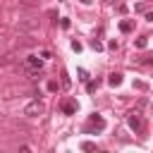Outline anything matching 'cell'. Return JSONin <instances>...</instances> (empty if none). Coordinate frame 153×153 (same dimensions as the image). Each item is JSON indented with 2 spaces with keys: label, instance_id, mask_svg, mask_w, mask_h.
I'll return each instance as SVG.
<instances>
[{
  "label": "cell",
  "instance_id": "6da1fadb",
  "mask_svg": "<svg viewBox=\"0 0 153 153\" xmlns=\"http://www.w3.org/2000/svg\"><path fill=\"white\" fill-rule=\"evenodd\" d=\"M103 129H105V120H103L98 112H93V115L88 117L86 127H84V134H93V131H103Z\"/></svg>",
  "mask_w": 153,
  "mask_h": 153
},
{
  "label": "cell",
  "instance_id": "7a4b0ae2",
  "mask_svg": "<svg viewBox=\"0 0 153 153\" xmlns=\"http://www.w3.org/2000/svg\"><path fill=\"white\" fill-rule=\"evenodd\" d=\"M24 65H26V69H29L33 76H38V72H41V67H43V57H38V55H26Z\"/></svg>",
  "mask_w": 153,
  "mask_h": 153
},
{
  "label": "cell",
  "instance_id": "3957f363",
  "mask_svg": "<svg viewBox=\"0 0 153 153\" xmlns=\"http://www.w3.org/2000/svg\"><path fill=\"white\" fill-rule=\"evenodd\" d=\"M43 112H45V105H43L41 100H31V103L24 108V115H26V117H41Z\"/></svg>",
  "mask_w": 153,
  "mask_h": 153
},
{
  "label": "cell",
  "instance_id": "277c9868",
  "mask_svg": "<svg viewBox=\"0 0 153 153\" xmlns=\"http://www.w3.org/2000/svg\"><path fill=\"white\" fill-rule=\"evenodd\" d=\"M17 29L19 31H36L38 29V19H19L17 22Z\"/></svg>",
  "mask_w": 153,
  "mask_h": 153
},
{
  "label": "cell",
  "instance_id": "5b68a950",
  "mask_svg": "<svg viewBox=\"0 0 153 153\" xmlns=\"http://www.w3.org/2000/svg\"><path fill=\"white\" fill-rule=\"evenodd\" d=\"M127 124H129V129H131V131H139V129H141V115H139V112H129Z\"/></svg>",
  "mask_w": 153,
  "mask_h": 153
},
{
  "label": "cell",
  "instance_id": "8992f818",
  "mask_svg": "<svg viewBox=\"0 0 153 153\" xmlns=\"http://www.w3.org/2000/svg\"><path fill=\"white\" fill-rule=\"evenodd\" d=\"M76 100L74 98H67V100H62V112L65 115H76Z\"/></svg>",
  "mask_w": 153,
  "mask_h": 153
},
{
  "label": "cell",
  "instance_id": "52a82bcc",
  "mask_svg": "<svg viewBox=\"0 0 153 153\" xmlns=\"http://www.w3.org/2000/svg\"><path fill=\"white\" fill-rule=\"evenodd\" d=\"M108 84H110V86H120V84H122V74H120V72H112V74L108 76Z\"/></svg>",
  "mask_w": 153,
  "mask_h": 153
},
{
  "label": "cell",
  "instance_id": "ba28073f",
  "mask_svg": "<svg viewBox=\"0 0 153 153\" xmlns=\"http://www.w3.org/2000/svg\"><path fill=\"white\" fill-rule=\"evenodd\" d=\"M131 29H134V24H131L129 19H124V22H120V31H122V33H129Z\"/></svg>",
  "mask_w": 153,
  "mask_h": 153
},
{
  "label": "cell",
  "instance_id": "9c48e42d",
  "mask_svg": "<svg viewBox=\"0 0 153 153\" xmlns=\"http://www.w3.org/2000/svg\"><path fill=\"white\" fill-rule=\"evenodd\" d=\"M81 151H96V143L93 141H84L81 143Z\"/></svg>",
  "mask_w": 153,
  "mask_h": 153
},
{
  "label": "cell",
  "instance_id": "30bf717a",
  "mask_svg": "<svg viewBox=\"0 0 153 153\" xmlns=\"http://www.w3.org/2000/svg\"><path fill=\"white\" fill-rule=\"evenodd\" d=\"M69 84H72L69 74H67V72H62V86H65V88H69Z\"/></svg>",
  "mask_w": 153,
  "mask_h": 153
},
{
  "label": "cell",
  "instance_id": "8fae6325",
  "mask_svg": "<svg viewBox=\"0 0 153 153\" xmlns=\"http://www.w3.org/2000/svg\"><path fill=\"white\" fill-rule=\"evenodd\" d=\"M96 88H98V81H86V91L88 93H93Z\"/></svg>",
  "mask_w": 153,
  "mask_h": 153
},
{
  "label": "cell",
  "instance_id": "7c38bea8",
  "mask_svg": "<svg viewBox=\"0 0 153 153\" xmlns=\"http://www.w3.org/2000/svg\"><path fill=\"white\" fill-rule=\"evenodd\" d=\"M148 45V41H146V36L143 38H136V48H146Z\"/></svg>",
  "mask_w": 153,
  "mask_h": 153
},
{
  "label": "cell",
  "instance_id": "4fadbf2b",
  "mask_svg": "<svg viewBox=\"0 0 153 153\" xmlns=\"http://www.w3.org/2000/svg\"><path fill=\"white\" fill-rule=\"evenodd\" d=\"M91 48H93V50H103V43H100V41H96V38H93V41H91Z\"/></svg>",
  "mask_w": 153,
  "mask_h": 153
},
{
  "label": "cell",
  "instance_id": "5bb4252c",
  "mask_svg": "<svg viewBox=\"0 0 153 153\" xmlns=\"http://www.w3.org/2000/svg\"><path fill=\"white\" fill-rule=\"evenodd\" d=\"M79 79H81V81H88V72H86V69H79Z\"/></svg>",
  "mask_w": 153,
  "mask_h": 153
},
{
  "label": "cell",
  "instance_id": "9a60e30c",
  "mask_svg": "<svg viewBox=\"0 0 153 153\" xmlns=\"http://www.w3.org/2000/svg\"><path fill=\"white\" fill-rule=\"evenodd\" d=\"M72 50H76V53H79V50H81V43H79V41H72Z\"/></svg>",
  "mask_w": 153,
  "mask_h": 153
},
{
  "label": "cell",
  "instance_id": "2e32d148",
  "mask_svg": "<svg viewBox=\"0 0 153 153\" xmlns=\"http://www.w3.org/2000/svg\"><path fill=\"white\" fill-rule=\"evenodd\" d=\"M41 57H43V60H48V57H50V50H45V48H41Z\"/></svg>",
  "mask_w": 153,
  "mask_h": 153
},
{
  "label": "cell",
  "instance_id": "e0dca14e",
  "mask_svg": "<svg viewBox=\"0 0 153 153\" xmlns=\"http://www.w3.org/2000/svg\"><path fill=\"white\" fill-rule=\"evenodd\" d=\"M48 91H57V81H48Z\"/></svg>",
  "mask_w": 153,
  "mask_h": 153
},
{
  "label": "cell",
  "instance_id": "ac0fdd59",
  "mask_svg": "<svg viewBox=\"0 0 153 153\" xmlns=\"http://www.w3.org/2000/svg\"><path fill=\"white\" fill-rule=\"evenodd\" d=\"M22 5H36V2H41V0H19Z\"/></svg>",
  "mask_w": 153,
  "mask_h": 153
},
{
  "label": "cell",
  "instance_id": "d6986e66",
  "mask_svg": "<svg viewBox=\"0 0 153 153\" xmlns=\"http://www.w3.org/2000/svg\"><path fill=\"white\" fill-rule=\"evenodd\" d=\"M79 2H84V5H88V2H91V0H79Z\"/></svg>",
  "mask_w": 153,
  "mask_h": 153
}]
</instances>
